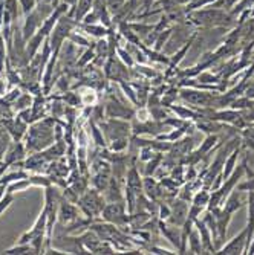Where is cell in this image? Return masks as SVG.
I'll return each mask as SVG.
<instances>
[{"instance_id":"obj_2","label":"cell","mask_w":254,"mask_h":255,"mask_svg":"<svg viewBox=\"0 0 254 255\" xmlns=\"http://www.w3.org/2000/svg\"><path fill=\"white\" fill-rule=\"evenodd\" d=\"M254 229V194L250 196V223H248V229H247V242L250 243V238Z\"/></svg>"},{"instance_id":"obj_6","label":"cell","mask_w":254,"mask_h":255,"mask_svg":"<svg viewBox=\"0 0 254 255\" xmlns=\"http://www.w3.org/2000/svg\"><path fill=\"white\" fill-rule=\"evenodd\" d=\"M207 202H208V194H205V193H202V196L197 194V197L194 199V203L196 205H205Z\"/></svg>"},{"instance_id":"obj_8","label":"cell","mask_w":254,"mask_h":255,"mask_svg":"<svg viewBox=\"0 0 254 255\" xmlns=\"http://www.w3.org/2000/svg\"><path fill=\"white\" fill-rule=\"evenodd\" d=\"M11 200H12V199H11V196H6L5 199H3L2 202H0V212H2V211H3V209L8 206V205H9V202H11Z\"/></svg>"},{"instance_id":"obj_9","label":"cell","mask_w":254,"mask_h":255,"mask_svg":"<svg viewBox=\"0 0 254 255\" xmlns=\"http://www.w3.org/2000/svg\"><path fill=\"white\" fill-rule=\"evenodd\" d=\"M250 254H254V245L251 246V251H250Z\"/></svg>"},{"instance_id":"obj_5","label":"cell","mask_w":254,"mask_h":255,"mask_svg":"<svg viewBox=\"0 0 254 255\" xmlns=\"http://www.w3.org/2000/svg\"><path fill=\"white\" fill-rule=\"evenodd\" d=\"M62 216H63V219L67 222V220H70V219H74L75 217V209L70 206V205H63V209H62Z\"/></svg>"},{"instance_id":"obj_7","label":"cell","mask_w":254,"mask_h":255,"mask_svg":"<svg viewBox=\"0 0 254 255\" xmlns=\"http://www.w3.org/2000/svg\"><path fill=\"white\" fill-rule=\"evenodd\" d=\"M236 156H237V153H234V154L231 156V158H230V161H228V164H227V171H225V176L230 174L231 168H233V165H234V161H236Z\"/></svg>"},{"instance_id":"obj_4","label":"cell","mask_w":254,"mask_h":255,"mask_svg":"<svg viewBox=\"0 0 254 255\" xmlns=\"http://www.w3.org/2000/svg\"><path fill=\"white\" fill-rule=\"evenodd\" d=\"M91 3H92V0H80L78 11H77V19L83 17L84 14H86V11L91 8Z\"/></svg>"},{"instance_id":"obj_3","label":"cell","mask_w":254,"mask_h":255,"mask_svg":"<svg viewBox=\"0 0 254 255\" xmlns=\"http://www.w3.org/2000/svg\"><path fill=\"white\" fill-rule=\"evenodd\" d=\"M182 96L187 98L189 101L197 103V104H204L207 101L205 93H199V92H184V93H182Z\"/></svg>"},{"instance_id":"obj_1","label":"cell","mask_w":254,"mask_h":255,"mask_svg":"<svg viewBox=\"0 0 254 255\" xmlns=\"http://www.w3.org/2000/svg\"><path fill=\"white\" fill-rule=\"evenodd\" d=\"M245 237H247V231H244L242 234H239V237H236L228 246H225L221 254H241L244 251Z\"/></svg>"}]
</instances>
